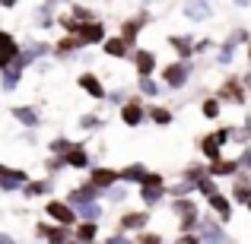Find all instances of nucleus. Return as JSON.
<instances>
[{"mask_svg":"<svg viewBox=\"0 0 251 244\" xmlns=\"http://www.w3.org/2000/svg\"><path fill=\"white\" fill-rule=\"evenodd\" d=\"M48 216L57 219L61 225H74V209L64 206V203H48Z\"/></svg>","mask_w":251,"mask_h":244,"instance_id":"1","label":"nucleus"},{"mask_svg":"<svg viewBox=\"0 0 251 244\" xmlns=\"http://www.w3.org/2000/svg\"><path fill=\"white\" fill-rule=\"evenodd\" d=\"M226 136H229L226 130H220L216 136H207V140H203V153H207L210 159H216V155H220V143L226 140Z\"/></svg>","mask_w":251,"mask_h":244,"instance_id":"2","label":"nucleus"},{"mask_svg":"<svg viewBox=\"0 0 251 244\" xmlns=\"http://www.w3.org/2000/svg\"><path fill=\"white\" fill-rule=\"evenodd\" d=\"M166 80H169V86H181L184 80H188V67H181V64H172V67L166 70Z\"/></svg>","mask_w":251,"mask_h":244,"instance_id":"3","label":"nucleus"},{"mask_svg":"<svg viewBox=\"0 0 251 244\" xmlns=\"http://www.w3.org/2000/svg\"><path fill=\"white\" fill-rule=\"evenodd\" d=\"M153 54H150V51H140V54H137V73L140 76H150V70H153Z\"/></svg>","mask_w":251,"mask_h":244,"instance_id":"4","label":"nucleus"},{"mask_svg":"<svg viewBox=\"0 0 251 244\" xmlns=\"http://www.w3.org/2000/svg\"><path fill=\"white\" fill-rule=\"evenodd\" d=\"M201 232H203V241H210V244H220V241H223V232L213 225V222H207V219H203Z\"/></svg>","mask_w":251,"mask_h":244,"instance_id":"5","label":"nucleus"},{"mask_svg":"<svg viewBox=\"0 0 251 244\" xmlns=\"http://www.w3.org/2000/svg\"><path fill=\"white\" fill-rule=\"evenodd\" d=\"M80 38H83V42H99V38H102V25H99V22L83 25V29H80Z\"/></svg>","mask_w":251,"mask_h":244,"instance_id":"6","label":"nucleus"},{"mask_svg":"<svg viewBox=\"0 0 251 244\" xmlns=\"http://www.w3.org/2000/svg\"><path fill=\"white\" fill-rule=\"evenodd\" d=\"M23 181H25L23 171H3V181H0V184H3V190H13L16 184H23Z\"/></svg>","mask_w":251,"mask_h":244,"instance_id":"7","label":"nucleus"},{"mask_svg":"<svg viewBox=\"0 0 251 244\" xmlns=\"http://www.w3.org/2000/svg\"><path fill=\"white\" fill-rule=\"evenodd\" d=\"M121 225L124 228H143V225H147V216H143V213H127Z\"/></svg>","mask_w":251,"mask_h":244,"instance_id":"8","label":"nucleus"},{"mask_svg":"<svg viewBox=\"0 0 251 244\" xmlns=\"http://www.w3.org/2000/svg\"><path fill=\"white\" fill-rule=\"evenodd\" d=\"M80 86H83L86 92H89V95L102 98V86H99V80H96V76H83V80H80Z\"/></svg>","mask_w":251,"mask_h":244,"instance_id":"9","label":"nucleus"},{"mask_svg":"<svg viewBox=\"0 0 251 244\" xmlns=\"http://www.w3.org/2000/svg\"><path fill=\"white\" fill-rule=\"evenodd\" d=\"M210 203H213V209H216V213L223 216V219H229V200H226V197L213 194V197H210Z\"/></svg>","mask_w":251,"mask_h":244,"instance_id":"10","label":"nucleus"},{"mask_svg":"<svg viewBox=\"0 0 251 244\" xmlns=\"http://www.w3.org/2000/svg\"><path fill=\"white\" fill-rule=\"evenodd\" d=\"M13 57H16V42L10 35H3V67H10Z\"/></svg>","mask_w":251,"mask_h":244,"instance_id":"11","label":"nucleus"},{"mask_svg":"<svg viewBox=\"0 0 251 244\" xmlns=\"http://www.w3.org/2000/svg\"><path fill=\"white\" fill-rule=\"evenodd\" d=\"M92 181H96L99 187H108V184H115V171H108V168H99Z\"/></svg>","mask_w":251,"mask_h":244,"instance_id":"12","label":"nucleus"},{"mask_svg":"<svg viewBox=\"0 0 251 244\" xmlns=\"http://www.w3.org/2000/svg\"><path fill=\"white\" fill-rule=\"evenodd\" d=\"M124 181H143V177H147V171L140 168V165H130V168H124Z\"/></svg>","mask_w":251,"mask_h":244,"instance_id":"13","label":"nucleus"},{"mask_svg":"<svg viewBox=\"0 0 251 244\" xmlns=\"http://www.w3.org/2000/svg\"><path fill=\"white\" fill-rule=\"evenodd\" d=\"M178 209H181V216H184V228H191V225H194V206H191L188 200H181Z\"/></svg>","mask_w":251,"mask_h":244,"instance_id":"14","label":"nucleus"},{"mask_svg":"<svg viewBox=\"0 0 251 244\" xmlns=\"http://www.w3.org/2000/svg\"><path fill=\"white\" fill-rule=\"evenodd\" d=\"M105 51H108V54H115V57H124V54H127V48H124L121 38H111V42L105 44Z\"/></svg>","mask_w":251,"mask_h":244,"instance_id":"15","label":"nucleus"},{"mask_svg":"<svg viewBox=\"0 0 251 244\" xmlns=\"http://www.w3.org/2000/svg\"><path fill=\"white\" fill-rule=\"evenodd\" d=\"M140 117H143V111L137 108V105H127V108H124V124H140Z\"/></svg>","mask_w":251,"mask_h":244,"instance_id":"16","label":"nucleus"},{"mask_svg":"<svg viewBox=\"0 0 251 244\" xmlns=\"http://www.w3.org/2000/svg\"><path fill=\"white\" fill-rule=\"evenodd\" d=\"M13 114H16V117H19V121H23V124H29V127H32V124L38 121V117H35V111H32V108H16V111H13Z\"/></svg>","mask_w":251,"mask_h":244,"instance_id":"17","label":"nucleus"},{"mask_svg":"<svg viewBox=\"0 0 251 244\" xmlns=\"http://www.w3.org/2000/svg\"><path fill=\"white\" fill-rule=\"evenodd\" d=\"M232 171H235V162H216L210 168V175H232Z\"/></svg>","mask_w":251,"mask_h":244,"instance_id":"18","label":"nucleus"},{"mask_svg":"<svg viewBox=\"0 0 251 244\" xmlns=\"http://www.w3.org/2000/svg\"><path fill=\"white\" fill-rule=\"evenodd\" d=\"M80 213L86 216V219H96L102 209H99V203H80Z\"/></svg>","mask_w":251,"mask_h":244,"instance_id":"19","label":"nucleus"},{"mask_svg":"<svg viewBox=\"0 0 251 244\" xmlns=\"http://www.w3.org/2000/svg\"><path fill=\"white\" fill-rule=\"evenodd\" d=\"M67 162H70V165H86V153H83L80 146L70 149V153H67Z\"/></svg>","mask_w":251,"mask_h":244,"instance_id":"20","label":"nucleus"},{"mask_svg":"<svg viewBox=\"0 0 251 244\" xmlns=\"http://www.w3.org/2000/svg\"><path fill=\"white\" fill-rule=\"evenodd\" d=\"M3 73H6V76H3V86H6V89H13V86H16V76H19L16 67L10 64V67H3Z\"/></svg>","mask_w":251,"mask_h":244,"instance_id":"21","label":"nucleus"},{"mask_svg":"<svg viewBox=\"0 0 251 244\" xmlns=\"http://www.w3.org/2000/svg\"><path fill=\"white\" fill-rule=\"evenodd\" d=\"M172 48H175V51H181V54H191V51H194L188 38H172Z\"/></svg>","mask_w":251,"mask_h":244,"instance_id":"22","label":"nucleus"},{"mask_svg":"<svg viewBox=\"0 0 251 244\" xmlns=\"http://www.w3.org/2000/svg\"><path fill=\"white\" fill-rule=\"evenodd\" d=\"M80 238H83V241H92V238H96V225H92V222L80 225Z\"/></svg>","mask_w":251,"mask_h":244,"instance_id":"23","label":"nucleus"},{"mask_svg":"<svg viewBox=\"0 0 251 244\" xmlns=\"http://www.w3.org/2000/svg\"><path fill=\"white\" fill-rule=\"evenodd\" d=\"M64 238H67V225H61L57 232H48V241H51V244H61Z\"/></svg>","mask_w":251,"mask_h":244,"instance_id":"24","label":"nucleus"},{"mask_svg":"<svg viewBox=\"0 0 251 244\" xmlns=\"http://www.w3.org/2000/svg\"><path fill=\"white\" fill-rule=\"evenodd\" d=\"M153 121H156V124H169L172 114H169L166 108H153Z\"/></svg>","mask_w":251,"mask_h":244,"instance_id":"25","label":"nucleus"},{"mask_svg":"<svg viewBox=\"0 0 251 244\" xmlns=\"http://www.w3.org/2000/svg\"><path fill=\"white\" fill-rule=\"evenodd\" d=\"M188 16H194V19L207 16V6H203V3H191V6H188Z\"/></svg>","mask_w":251,"mask_h":244,"instance_id":"26","label":"nucleus"},{"mask_svg":"<svg viewBox=\"0 0 251 244\" xmlns=\"http://www.w3.org/2000/svg\"><path fill=\"white\" fill-rule=\"evenodd\" d=\"M140 89L147 92V95H156V83L150 80V76H143V80H140Z\"/></svg>","mask_w":251,"mask_h":244,"instance_id":"27","label":"nucleus"},{"mask_svg":"<svg viewBox=\"0 0 251 244\" xmlns=\"http://www.w3.org/2000/svg\"><path fill=\"white\" fill-rule=\"evenodd\" d=\"M143 200H147V203H156V200H159V187H147V190H143Z\"/></svg>","mask_w":251,"mask_h":244,"instance_id":"28","label":"nucleus"},{"mask_svg":"<svg viewBox=\"0 0 251 244\" xmlns=\"http://www.w3.org/2000/svg\"><path fill=\"white\" fill-rule=\"evenodd\" d=\"M143 184H147V187H159L162 177H159V175H147V177H143Z\"/></svg>","mask_w":251,"mask_h":244,"instance_id":"29","label":"nucleus"},{"mask_svg":"<svg viewBox=\"0 0 251 244\" xmlns=\"http://www.w3.org/2000/svg\"><path fill=\"white\" fill-rule=\"evenodd\" d=\"M216 111H220V105H216V102H207V105H203V114H207V117H216Z\"/></svg>","mask_w":251,"mask_h":244,"instance_id":"30","label":"nucleus"},{"mask_svg":"<svg viewBox=\"0 0 251 244\" xmlns=\"http://www.w3.org/2000/svg\"><path fill=\"white\" fill-rule=\"evenodd\" d=\"M25 194L35 197V194H45V184H32V187H25Z\"/></svg>","mask_w":251,"mask_h":244,"instance_id":"31","label":"nucleus"},{"mask_svg":"<svg viewBox=\"0 0 251 244\" xmlns=\"http://www.w3.org/2000/svg\"><path fill=\"white\" fill-rule=\"evenodd\" d=\"M137 35V22H130V25H124V38H134Z\"/></svg>","mask_w":251,"mask_h":244,"instance_id":"32","label":"nucleus"},{"mask_svg":"<svg viewBox=\"0 0 251 244\" xmlns=\"http://www.w3.org/2000/svg\"><path fill=\"white\" fill-rule=\"evenodd\" d=\"M226 95H232V102H242V95H239V89H235V86H226Z\"/></svg>","mask_w":251,"mask_h":244,"instance_id":"33","label":"nucleus"},{"mask_svg":"<svg viewBox=\"0 0 251 244\" xmlns=\"http://www.w3.org/2000/svg\"><path fill=\"white\" fill-rule=\"evenodd\" d=\"M83 127H89V130H92V127H99V121H96L92 114H86V117H83Z\"/></svg>","mask_w":251,"mask_h":244,"instance_id":"34","label":"nucleus"},{"mask_svg":"<svg viewBox=\"0 0 251 244\" xmlns=\"http://www.w3.org/2000/svg\"><path fill=\"white\" fill-rule=\"evenodd\" d=\"M140 244H159V235H143Z\"/></svg>","mask_w":251,"mask_h":244,"instance_id":"35","label":"nucleus"},{"mask_svg":"<svg viewBox=\"0 0 251 244\" xmlns=\"http://www.w3.org/2000/svg\"><path fill=\"white\" fill-rule=\"evenodd\" d=\"M201 190H203V194H210V197H213V184H210V181H201Z\"/></svg>","mask_w":251,"mask_h":244,"instance_id":"36","label":"nucleus"},{"mask_svg":"<svg viewBox=\"0 0 251 244\" xmlns=\"http://www.w3.org/2000/svg\"><path fill=\"white\" fill-rule=\"evenodd\" d=\"M175 244H201V241H197V238H191V235H188V238H181V241H175Z\"/></svg>","mask_w":251,"mask_h":244,"instance_id":"37","label":"nucleus"},{"mask_svg":"<svg viewBox=\"0 0 251 244\" xmlns=\"http://www.w3.org/2000/svg\"><path fill=\"white\" fill-rule=\"evenodd\" d=\"M108 244H130V241H124V238H108Z\"/></svg>","mask_w":251,"mask_h":244,"instance_id":"38","label":"nucleus"},{"mask_svg":"<svg viewBox=\"0 0 251 244\" xmlns=\"http://www.w3.org/2000/svg\"><path fill=\"white\" fill-rule=\"evenodd\" d=\"M0 244H13V238H10V235H3V238H0Z\"/></svg>","mask_w":251,"mask_h":244,"instance_id":"39","label":"nucleus"},{"mask_svg":"<svg viewBox=\"0 0 251 244\" xmlns=\"http://www.w3.org/2000/svg\"><path fill=\"white\" fill-rule=\"evenodd\" d=\"M3 3H6V6H13V3H16V0H3Z\"/></svg>","mask_w":251,"mask_h":244,"instance_id":"40","label":"nucleus"},{"mask_svg":"<svg viewBox=\"0 0 251 244\" xmlns=\"http://www.w3.org/2000/svg\"><path fill=\"white\" fill-rule=\"evenodd\" d=\"M248 136H251V121H248Z\"/></svg>","mask_w":251,"mask_h":244,"instance_id":"41","label":"nucleus"},{"mask_svg":"<svg viewBox=\"0 0 251 244\" xmlns=\"http://www.w3.org/2000/svg\"><path fill=\"white\" fill-rule=\"evenodd\" d=\"M239 3H251V0H239Z\"/></svg>","mask_w":251,"mask_h":244,"instance_id":"42","label":"nucleus"}]
</instances>
